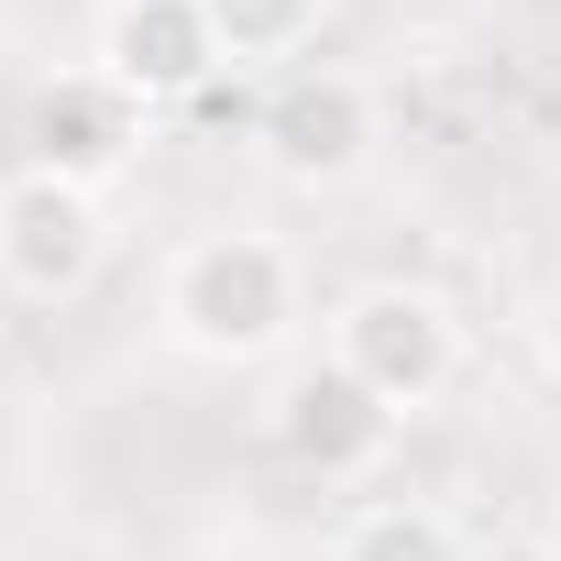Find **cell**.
Masks as SVG:
<instances>
[{
	"label": "cell",
	"instance_id": "1",
	"mask_svg": "<svg viewBox=\"0 0 561 561\" xmlns=\"http://www.w3.org/2000/svg\"><path fill=\"white\" fill-rule=\"evenodd\" d=\"M165 331L209 364H253L298 331V264L264 231H198L165 264Z\"/></svg>",
	"mask_w": 561,
	"mask_h": 561
},
{
	"label": "cell",
	"instance_id": "2",
	"mask_svg": "<svg viewBox=\"0 0 561 561\" xmlns=\"http://www.w3.org/2000/svg\"><path fill=\"white\" fill-rule=\"evenodd\" d=\"M331 364H353V375L408 419V408H430V397L462 375V331H451V309H440L430 287H364V298H342V320H331Z\"/></svg>",
	"mask_w": 561,
	"mask_h": 561
},
{
	"label": "cell",
	"instance_id": "3",
	"mask_svg": "<svg viewBox=\"0 0 561 561\" xmlns=\"http://www.w3.org/2000/svg\"><path fill=\"white\" fill-rule=\"evenodd\" d=\"M111 253V220H100V187H67L45 165H23L0 187V287L23 298H78Z\"/></svg>",
	"mask_w": 561,
	"mask_h": 561
},
{
	"label": "cell",
	"instance_id": "4",
	"mask_svg": "<svg viewBox=\"0 0 561 561\" xmlns=\"http://www.w3.org/2000/svg\"><path fill=\"white\" fill-rule=\"evenodd\" d=\"M275 451H287L298 473H320V484H353V473H375L386 451H397V408L353 375V364H298L287 386H275Z\"/></svg>",
	"mask_w": 561,
	"mask_h": 561
},
{
	"label": "cell",
	"instance_id": "5",
	"mask_svg": "<svg viewBox=\"0 0 561 561\" xmlns=\"http://www.w3.org/2000/svg\"><path fill=\"white\" fill-rule=\"evenodd\" d=\"M144 122H154V111H144L133 89H111L100 67H67V78H45V89H34L23 144H34V165H45V176H67V187H111V176H133Z\"/></svg>",
	"mask_w": 561,
	"mask_h": 561
},
{
	"label": "cell",
	"instance_id": "6",
	"mask_svg": "<svg viewBox=\"0 0 561 561\" xmlns=\"http://www.w3.org/2000/svg\"><path fill=\"white\" fill-rule=\"evenodd\" d=\"M253 133H264L275 176H298V187H342V176L375 154V100H364V78H342V67H287Z\"/></svg>",
	"mask_w": 561,
	"mask_h": 561
},
{
	"label": "cell",
	"instance_id": "7",
	"mask_svg": "<svg viewBox=\"0 0 561 561\" xmlns=\"http://www.w3.org/2000/svg\"><path fill=\"white\" fill-rule=\"evenodd\" d=\"M100 78L133 89L144 111H176L220 78V34L198 0H111L100 12Z\"/></svg>",
	"mask_w": 561,
	"mask_h": 561
},
{
	"label": "cell",
	"instance_id": "8",
	"mask_svg": "<svg viewBox=\"0 0 561 561\" xmlns=\"http://www.w3.org/2000/svg\"><path fill=\"white\" fill-rule=\"evenodd\" d=\"M198 12L220 34V67H287L320 34V0H198Z\"/></svg>",
	"mask_w": 561,
	"mask_h": 561
},
{
	"label": "cell",
	"instance_id": "9",
	"mask_svg": "<svg viewBox=\"0 0 561 561\" xmlns=\"http://www.w3.org/2000/svg\"><path fill=\"white\" fill-rule=\"evenodd\" d=\"M342 561H462V539L440 506H364L342 528Z\"/></svg>",
	"mask_w": 561,
	"mask_h": 561
},
{
	"label": "cell",
	"instance_id": "10",
	"mask_svg": "<svg viewBox=\"0 0 561 561\" xmlns=\"http://www.w3.org/2000/svg\"><path fill=\"white\" fill-rule=\"evenodd\" d=\"M539 353H550V375H561V287L539 298Z\"/></svg>",
	"mask_w": 561,
	"mask_h": 561
},
{
	"label": "cell",
	"instance_id": "11",
	"mask_svg": "<svg viewBox=\"0 0 561 561\" xmlns=\"http://www.w3.org/2000/svg\"><path fill=\"white\" fill-rule=\"evenodd\" d=\"M495 561H561V550H539V539H517V550H495Z\"/></svg>",
	"mask_w": 561,
	"mask_h": 561
}]
</instances>
